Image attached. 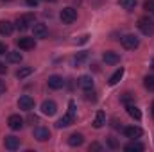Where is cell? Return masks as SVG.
Here are the masks:
<instances>
[{
	"mask_svg": "<svg viewBox=\"0 0 154 152\" xmlns=\"http://www.w3.org/2000/svg\"><path fill=\"white\" fill-rule=\"evenodd\" d=\"M59 18H61V22H63V23L70 25V23H74V22L77 20V11L74 9V7H65V9H61Z\"/></svg>",
	"mask_w": 154,
	"mask_h": 152,
	"instance_id": "1",
	"label": "cell"
},
{
	"mask_svg": "<svg viewBox=\"0 0 154 152\" xmlns=\"http://www.w3.org/2000/svg\"><path fill=\"white\" fill-rule=\"evenodd\" d=\"M138 29H140L145 36H152L154 34V22L151 20V18L143 16V18L138 20Z\"/></svg>",
	"mask_w": 154,
	"mask_h": 152,
	"instance_id": "2",
	"label": "cell"
},
{
	"mask_svg": "<svg viewBox=\"0 0 154 152\" xmlns=\"http://www.w3.org/2000/svg\"><path fill=\"white\" fill-rule=\"evenodd\" d=\"M120 43H122V47H124L125 50H134V48L140 47V39L136 38L134 34H125V36H122Z\"/></svg>",
	"mask_w": 154,
	"mask_h": 152,
	"instance_id": "3",
	"label": "cell"
},
{
	"mask_svg": "<svg viewBox=\"0 0 154 152\" xmlns=\"http://www.w3.org/2000/svg\"><path fill=\"white\" fill-rule=\"evenodd\" d=\"M31 23H34V14L27 13V14H22V16L14 22V29H18V31H25Z\"/></svg>",
	"mask_w": 154,
	"mask_h": 152,
	"instance_id": "4",
	"label": "cell"
},
{
	"mask_svg": "<svg viewBox=\"0 0 154 152\" xmlns=\"http://www.w3.org/2000/svg\"><path fill=\"white\" fill-rule=\"evenodd\" d=\"M32 34H34V38L38 39H45L48 36V29H47V25L45 23H32Z\"/></svg>",
	"mask_w": 154,
	"mask_h": 152,
	"instance_id": "5",
	"label": "cell"
},
{
	"mask_svg": "<svg viewBox=\"0 0 154 152\" xmlns=\"http://www.w3.org/2000/svg\"><path fill=\"white\" fill-rule=\"evenodd\" d=\"M18 108L23 109V111H31V109L34 108V99L29 97V95H22V97L18 99Z\"/></svg>",
	"mask_w": 154,
	"mask_h": 152,
	"instance_id": "6",
	"label": "cell"
},
{
	"mask_svg": "<svg viewBox=\"0 0 154 152\" xmlns=\"http://www.w3.org/2000/svg\"><path fill=\"white\" fill-rule=\"evenodd\" d=\"M7 125H9L13 131H20V129L23 127V118H22L20 114H11V116L7 118Z\"/></svg>",
	"mask_w": 154,
	"mask_h": 152,
	"instance_id": "7",
	"label": "cell"
},
{
	"mask_svg": "<svg viewBox=\"0 0 154 152\" xmlns=\"http://www.w3.org/2000/svg\"><path fill=\"white\" fill-rule=\"evenodd\" d=\"M122 131H124V134H125L127 138H131V140H134V138H140V136L143 134V131H142L138 125H127V127H124Z\"/></svg>",
	"mask_w": 154,
	"mask_h": 152,
	"instance_id": "8",
	"label": "cell"
},
{
	"mask_svg": "<svg viewBox=\"0 0 154 152\" xmlns=\"http://www.w3.org/2000/svg\"><path fill=\"white\" fill-rule=\"evenodd\" d=\"M57 111V104L54 102V100H43V104H41V113L47 114V116H52V114H56Z\"/></svg>",
	"mask_w": 154,
	"mask_h": 152,
	"instance_id": "9",
	"label": "cell"
},
{
	"mask_svg": "<svg viewBox=\"0 0 154 152\" xmlns=\"http://www.w3.org/2000/svg\"><path fill=\"white\" fill-rule=\"evenodd\" d=\"M32 136L38 140V141H47L48 138H50V131L47 129V127H34V131H32Z\"/></svg>",
	"mask_w": 154,
	"mask_h": 152,
	"instance_id": "10",
	"label": "cell"
},
{
	"mask_svg": "<svg viewBox=\"0 0 154 152\" xmlns=\"http://www.w3.org/2000/svg\"><path fill=\"white\" fill-rule=\"evenodd\" d=\"M77 86L81 90H84V91L93 90V79H91V75H81L77 79Z\"/></svg>",
	"mask_w": 154,
	"mask_h": 152,
	"instance_id": "11",
	"label": "cell"
},
{
	"mask_svg": "<svg viewBox=\"0 0 154 152\" xmlns=\"http://www.w3.org/2000/svg\"><path fill=\"white\" fill-rule=\"evenodd\" d=\"M47 84H48L50 90H61V88L65 86V81H63L61 75H50L48 81H47Z\"/></svg>",
	"mask_w": 154,
	"mask_h": 152,
	"instance_id": "12",
	"label": "cell"
},
{
	"mask_svg": "<svg viewBox=\"0 0 154 152\" xmlns=\"http://www.w3.org/2000/svg\"><path fill=\"white\" fill-rule=\"evenodd\" d=\"M16 45H18V48H22V50H32L34 48V38H18L16 39Z\"/></svg>",
	"mask_w": 154,
	"mask_h": 152,
	"instance_id": "13",
	"label": "cell"
},
{
	"mask_svg": "<svg viewBox=\"0 0 154 152\" xmlns=\"http://www.w3.org/2000/svg\"><path fill=\"white\" fill-rule=\"evenodd\" d=\"M4 147H5L7 150H16V149L20 147V138H16V136H5Z\"/></svg>",
	"mask_w": 154,
	"mask_h": 152,
	"instance_id": "14",
	"label": "cell"
},
{
	"mask_svg": "<svg viewBox=\"0 0 154 152\" xmlns=\"http://www.w3.org/2000/svg\"><path fill=\"white\" fill-rule=\"evenodd\" d=\"M102 59H104V63H106V65H118V63H120V56H118L116 52H113V50L104 52Z\"/></svg>",
	"mask_w": 154,
	"mask_h": 152,
	"instance_id": "15",
	"label": "cell"
},
{
	"mask_svg": "<svg viewBox=\"0 0 154 152\" xmlns=\"http://www.w3.org/2000/svg\"><path fill=\"white\" fill-rule=\"evenodd\" d=\"M74 120H75V114L72 113H66L63 118H59L57 120V123H56V127L57 129H63V127H68V125H72L74 123Z\"/></svg>",
	"mask_w": 154,
	"mask_h": 152,
	"instance_id": "16",
	"label": "cell"
},
{
	"mask_svg": "<svg viewBox=\"0 0 154 152\" xmlns=\"http://www.w3.org/2000/svg\"><path fill=\"white\" fill-rule=\"evenodd\" d=\"M13 31H14V23H11L7 20L0 22V36H11Z\"/></svg>",
	"mask_w": 154,
	"mask_h": 152,
	"instance_id": "17",
	"label": "cell"
},
{
	"mask_svg": "<svg viewBox=\"0 0 154 152\" xmlns=\"http://www.w3.org/2000/svg\"><path fill=\"white\" fill-rule=\"evenodd\" d=\"M82 141H84V138H82L81 132H74V134H70V138H68V145H70V147H81Z\"/></svg>",
	"mask_w": 154,
	"mask_h": 152,
	"instance_id": "18",
	"label": "cell"
},
{
	"mask_svg": "<svg viewBox=\"0 0 154 152\" xmlns=\"http://www.w3.org/2000/svg\"><path fill=\"white\" fill-rule=\"evenodd\" d=\"M125 108H127V113H129L131 118H134V120H142V111H140L134 104H127Z\"/></svg>",
	"mask_w": 154,
	"mask_h": 152,
	"instance_id": "19",
	"label": "cell"
},
{
	"mask_svg": "<svg viewBox=\"0 0 154 152\" xmlns=\"http://www.w3.org/2000/svg\"><path fill=\"white\" fill-rule=\"evenodd\" d=\"M143 149H145L143 143H138V141H131V143H127V145L124 147L125 152H142Z\"/></svg>",
	"mask_w": 154,
	"mask_h": 152,
	"instance_id": "20",
	"label": "cell"
},
{
	"mask_svg": "<svg viewBox=\"0 0 154 152\" xmlns=\"http://www.w3.org/2000/svg\"><path fill=\"white\" fill-rule=\"evenodd\" d=\"M104 123H106V114H104V111H97L95 120H93V127L95 129H100Z\"/></svg>",
	"mask_w": 154,
	"mask_h": 152,
	"instance_id": "21",
	"label": "cell"
},
{
	"mask_svg": "<svg viewBox=\"0 0 154 152\" xmlns=\"http://www.w3.org/2000/svg\"><path fill=\"white\" fill-rule=\"evenodd\" d=\"M22 59H23V57H22V54H20V52H16V50L7 52V61H9V63H18V65H20V63H22Z\"/></svg>",
	"mask_w": 154,
	"mask_h": 152,
	"instance_id": "22",
	"label": "cell"
},
{
	"mask_svg": "<svg viewBox=\"0 0 154 152\" xmlns=\"http://www.w3.org/2000/svg\"><path fill=\"white\" fill-rule=\"evenodd\" d=\"M31 74H32V68H31V66H22V68L16 70V77H18L20 81L25 79V77H29Z\"/></svg>",
	"mask_w": 154,
	"mask_h": 152,
	"instance_id": "23",
	"label": "cell"
},
{
	"mask_svg": "<svg viewBox=\"0 0 154 152\" xmlns=\"http://www.w3.org/2000/svg\"><path fill=\"white\" fill-rule=\"evenodd\" d=\"M122 77H124V68L120 66V68L116 70L115 74H113V75L109 77V81H108V82H109V86H115V84L118 82V81H120V79H122Z\"/></svg>",
	"mask_w": 154,
	"mask_h": 152,
	"instance_id": "24",
	"label": "cell"
},
{
	"mask_svg": "<svg viewBox=\"0 0 154 152\" xmlns=\"http://www.w3.org/2000/svg\"><path fill=\"white\" fill-rule=\"evenodd\" d=\"M86 59H88V52H79L75 57H74V65L79 68V66H82V63H84Z\"/></svg>",
	"mask_w": 154,
	"mask_h": 152,
	"instance_id": "25",
	"label": "cell"
},
{
	"mask_svg": "<svg viewBox=\"0 0 154 152\" xmlns=\"http://www.w3.org/2000/svg\"><path fill=\"white\" fill-rule=\"evenodd\" d=\"M118 4H120L124 9H127V11H133V9L136 7V0H118Z\"/></svg>",
	"mask_w": 154,
	"mask_h": 152,
	"instance_id": "26",
	"label": "cell"
},
{
	"mask_svg": "<svg viewBox=\"0 0 154 152\" xmlns=\"http://www.w3.org/2000/svg\"><path fill=\"white\" fill-rule=\"evenodd\" d=\"M143 86L149 90V91H154V77L152 75H147L143 79Z\"/></svg>",
	"mask_w": 154,
	"mask_h": 152,
	"instance_id": "27",
	"label": "cell"
},
{
	"mask_svg": "<svg viewBox=\"0 0 154 152\" xmlns=\"http://www.w3.org/2000/svg\"><path fill=\"white\" fill-rule=\"evenodd\" d=\"M84 99H86V100H91V102H95V100H97V97H95L93 90H88V91H86V95H84Z\"/></svg>",
	"mask_w": 154,
	"mask_h": 152,
	"instance_id": "28",
	"label": "cell"
},
{
	"mask_svg": "<svg viewBox=\"0 0 154 152\" xmlns=\"http://www.w3.org/2000/svg\"><path fill=\"white\" fill-rule=\"evenodd\" d=\"M120 100H122V102H124V104L127 106V104H129V102L133 100V95H131V93H124V95L120 97Z\"/></svg>",
	"mask_w": 154,
	"mask_h": 152,
	"instance_id": "29",
	"label": "cell"
},
{
	"mask_svg": "<svg viewBox=\"0 0 154 152\" xmlns=\"http://www.w3.org/2000/svg\"><path fill=\"white\" fill-rule=\"evenodd\" d=\"M100 150H102V145H100V143L93 141V143L90 145V152H100Z\"/></svg>",
	"mask_w": 154,
	"mask_h": 152,
	"instance_id": "30",
	"label": "cell"
},
{
	"mask_svg": "<svg viewBox=\"0 0 154 152\" xmlns=\"http://www.w3.org/2000/svg\"><path fill=\"white\" fill-rule=\"evenodd\" d=\"M143 7H145V11H154V0H147L143 4Z\"/></svg>",
	"mask_w": 154,
	"mask_h": 152,
	"instance_id": "31",
	"label": "cell"
},
{
	"mask_svg": "<svg viewBox=\"0 0 154 152\" xmlns=\"http://www.w3.org/2000/svg\"><path fill=\"white\" fill-rule=\"evenodd\" d=\"M108 145H109L111 149H118V147H120V145H118V141H116L115 138H109V140H108Z\"/></svg>",
	"mask_w": 154,
	"mask_h": 152,
	"instance_id": "32",
	"label": "cell"
},
{
	"mask_svg": "<svg viewBox=\"0 0 154 152\" xmlns=\"http://www.w3.org/2000/svg\"><path fill=\"white\" fill-rule=\"evenodd\" d=\"M68 113L75 114V102H74V100H70V102H68Z\"/></svg>",
	"mask_w": 154,
	"mask_h": 152,
	"instance_id": "33",
	"label": "cell"
},
{
	"mask_svg": "<svg viewBox=\"0 0 154 152\" xmlns=\"http://www.w3.org/2000/svg\"><path fill=\"white\" fill-rule=\"evenodd\" d=\"M5 52H9V50H7V45L0 41V56H2V54H5Z\"/></svg>",
	"mask_w": 154,
	"mask_h": 152,
	"instance_id": "34",
	"label": "cell"
},
{
	"mask_svg": "<svg viewBox=\"0 0 154 152\" xmlns=\"http://www.w3.org/2000/svg\"><path fill=\"white\" fill-rule=\"evenodd\" d=\"M25 2H27V5H31V7H36L41 0H25Z\"/></svg>",
	"mask_w": 154,
	"mask_h": 152,
	"instance_id": "35",
	"label": "cell"
},
{
	"mask_svg": "<svg viewBox=\"0 0 154 152\" xmlns=\"http://www.w3.org/2000/svg\"><path fill=\"white\" fill-rule=\"evenodd\" d=\"M27 120H29V122H31V123H32V125H34V123H36V122H38V116H32V114H31V116H29V118H27Z\"/></svg>",
	"mask_w": 154,
	"mask_h": 152,
	"instance_id": "36",
	"label": "cell"
},
{
	"mask_svg": "<svg viewBox=\"0 0 154 152\" xmlns=\"http://www.w3.org/2000/svg\"><path fill=\"white\" fill-rule=\"evenodd\" d=\"M2 93H5V82L4 81H0V95Z\"/></svg>",
	"mask_w": 154,
	"mask_h": 152,
	"instance_id": "37",
	"label": "cell"
},
{
	"mask_svg": "<svg viewBox=\"0 0 154 152\" xmlns=\"http://www.w3.org/2000/svg\"><path fill=\"white\" fill-rule=\"evenodd\" d=\"M5 72H7V66L4 63H0V74H5Z\"/></svg>",
	"mask_w": 154,
	"mask_h": 152,
	"instance_id": "38",
	"label": "cell"
},
{
	"mask_svg": "<svg viewBox=\"0 0 154 152\" xmlns=\"http://www.w3.org/2000/svg\"><path fill=\"white\" fill-rule=\"evenodd\" d=\"M151 113H152V116H154V102H152V108H151Z\"/></svg>",
	"mask_w": 154,
	"mask_h": 152,
	"instance_id": "39",
	"label": "cell"
},
{
	"mask_svg": "<svg viewBox=\"0 0 154 152\" xmlns=\"http://www.w3.org/2000/svg\"><path fill=\"white\" fill-rule=\"evenodd\" d=\"M152 68H154V59H152Z\"/></svg>",
	"mask_w": 154,
	"mask_h": 152,
	"instance_id": "40",
	"label": "cell"
},
{
	"mask_svg": "<svg viewBox=\"0 0 154 152\" xmlns=\"http://www.w3.org/2000/svg\"><path fill=\"white\" fill-rule=\"evenodd\" d=\"M50 2H56V0H50Z\"/></svg>",
	"mask_w": 154,
	"mask_h": 152,
	"instance_id": "41",
	"label": "cell"
},
{
	"mask_svg": "<svg viewBox=\"0 0 154 152\" xmlns=\"http://www.w3.org/2000/svg\"><path fill=\"white\" fill-rule=\"evenodd\" d=\"M152 13H154V11H152Z\"/></svg>",
	"mask_w": 154,
	"mask_h": 152,
	"instance_id": "42",
	"label": "cell"
}]
</instances>
